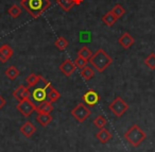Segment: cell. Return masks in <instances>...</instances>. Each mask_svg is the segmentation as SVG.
<instances>
[{"label": "cell", "mask_w": 155, "mask_h": 152, "mask_svg": "<svg viewBox=\"0 0 155 152\" xmlns=\"http://www.w3.org/2000/svg\"><path fill=\"white\" fill-rule=\"evenodd\" d=\"M51 5L50 0H25L21 1V7L33 18H38Z\"/></svg>", "instance_id": "obj_1"}, {"label": "cell", "mask_w": 155, "mask_h": 152, "mask_svg": "<svg viewBox=\"0 0 155 152\" xmlns=\"http://www.w3.org/2000/svg\"><path fill=\"white\" fill-rule=\"evenodd\" d=\"M88 62L91 63V66L95 67V69L97 71L103 73L113 63V59L103 49H98L95 53H93V56L88 60Z\"/></svg>", "instance_id": "obj_2"}, {"label": "cell", "mask_w": 155, "mask_h": 152, "mask_svg": "<svg viewBox=\"0 0 155 152\" xmlns=\"http://www.w3.org/2000/svg\"><path fill=\"white\" fill-rule=\"evenodd\" d=\"M33 87L34 88L31 92V97H32L33 101L41 103L48 100V93L52 88V85L49 81H47L44 77H41L39 82Z\"/></svg>", "instance_id": "obj_3"}, {"label": "cell", "mask_w": 155, "mask_h": 152, "mask_svg": "<svg viewBox=\"0 0 155 152\" xmlns=\"http://www.w3.org/2000/svg\"><path fill=\"white\" fill-rule=\"evenodd\" d=\"M146 132H143L142 129L137 124L132 126L124 134V138L127 139V141H129L130 145L134 146V147H138L146 139Z\"/></svg>", "instance_id": "obj_4"}, {"label": "cell", "mask_w": 155, "mask_h": 152, "mask_svg": "<svg viewBox=\"0 0 155 152\" xmlns=\"http://www.w3.org/2000/svg\"><path fill=\"white\" fill-rule=\"evenodd\" d=\"M71 115L78 122H84L91 115V111L84 103H79L77 106L71 110Z\"/></svg>", "instance_id": "obj_5"}, {"label": "cell", "mask_w": 155, "mask_h": 152, "mask_svg": "<svg viewBox=\"0 0 155 152\" xmlns=\"http://www.w3.org/2000/svg\"><path fill=\"white\" fill-rule=\"evenodd\" d=\"M108 109H110V111H112L114 113V115L116 117H121L129 110V104L121 97H116L114 99V101L112 103H110Z\"/></svg>", "instance_id": "obj_6"}, {"label": "cell", "mask_w": 155, "mask_h": 152, "mask_svg": "<svg viewBox=\"0 0 155 152\" xmlns=\"http://www.w3.org/2000/svg\"><path fill=\"white\" fill-rule=\"evenodd\" d=\"M36 106L35 103L31 100L30 98H25L22 100L18 101V104L16 105V109L25 116V117H29L32 115L34 112H36Z\"/></svg>", "instance_id": "obj_7"}, {"label": "cell", "mask_w": 155, "mask_h": 152, "mask_svg": "<svg viewBox=\"0 0 155 152\" xmlns=\"http://www.w3.org/2000/svg\"><path fill=\"white\" fill-rule=\"evenodd\" d=\"M82 99L85 105H87V106H89V107H94V106H96V105L98 104V102L100 101V96L96 90H88L83 95Z\"/></svg>", "instance_id": "obj_8"}, {"label": "cell", "mask_w": 155, "mask_h": 152, "mask_svg": "<svg viewBox=\"0 0 155 152\" xmlns=\"http://www.w3.org/2000/svg\"><path fill=\"white\" fill-rule=\"evenodd\" d=\"M58 69H60V70L62 71L66 77H70V76L75 71L77 67H75L74 63H73L72 61H70L69 59H67V60H65L64 62L60 65Z\"/></svg>", "instance_id": "obj_9"}, {"label": "cell", "mask_w": 155, "mask_h": 152, "mask_svg": "<svg viewBox=\"0 0 155 152\" xmlns=\"http://www.w3.org/2000/svg\"><path fill=\"white\" fill-rule=\"evenodd\" d=\"M14 56V50L12 49V47H10V45L5 44L0 47V62L5 64L12 56Z\"/></svg>", "instance_id": "obj_10"}, {"label": "cell", "mask_w": 155, "mask_h": 152, "mask_svg": "<svg viewBox=\"0 0 155 152\" xmlns=\"http://www.w3.org/2000/svg\"><path fill=\"white\" fill-rule=\"evenodd\" d=\"M13 96L15 97V99H17L18 101H20L25 98H30L31 92L29 90L28 86L20 85L13 92Z\"/></svg>", "instance_id": "obj_11"}, {"label": "cell", "mask_w": 155, "mask_h": 152, "mask_svg": "<svg viewBox=\"0 0 155 152\" xmlns=\"http://www.w3.org/2000/svg\"><path fill=\"white\" fill-rule=\"evenodd\" d=\"M118 43L120 44L124 49H129V48H131L132 46L135 44V39H134V37L132 36L131 34H129V33H123V34L119 37Z\"/></svg>", "instance_id": "obj_12"}, {"label": "cell", "mask_w": 155, "mask_h": 152, "mask_svg": "<svg viewBox=\"0 0 155 152\" xmlns=\"http://www.w3.org/2000/svg\"><path fill=\"white\" fill-rule=\"evenodd\" d=\"M19 131L21 132L22 135L26 137H31L35 132H36V128L31 121H26L21 127H20Z\"/></svg>", "instance_id": "obj_13"}, {"label": "cell", "mask_w": 155, "mask_h": 152, "mask_svg": "<svg viewBox=\"0 0 155 152\" xmlns=\"http://www.w3.org/2000/svg\"><path fill=\"white\" fill-rule=\"evenodd\" d=\"M53 111V105L50 101H44V102L39 103L36 106V112L37 113H47V114H51Z\"/></svg>", "instance_id": "obj_14"}, {"label": "cell", "mask_w": 155, "mask_h": 152, "mask_svg": "<svg viewBox=\"0 0 155 152\" xmlns=\"http://www.w3.org/2000/svg\"><path fill=\"white\" fill-rule=\"evenodd\" d=\"M96 137H97V138L99 139L100 143L106 144L108 140H110V138H112V134H110V131H108L107 129L102 128V129H100L99 132H98L97 134H96Z\"/></svg>", "instance_id": "obj_15"}, {"label": "cell", "mask_w": 155, "mask_h": 152, "mask_svg": "<svg viewBox=\"0 0 155 152\" xmlns=\"http://www.w3.org/2000/svg\"><path fill=\"white\" fill-rule=\"evenodd\" d=\"M36 120L41 126L47 127L52 121V116L51 114H47V113H37Z\"/></svg>", "instance_id": "obj_16"}, {"label": "cell", "mask_w": 155, "mask_h": 152, "mask_svg": "<svg viewBox=\"0 0 155 152\" xmlns=\"http://www.w3.org/2000/svg\"><path fill=\"white\" fill-rule=\"evenodd\" d=\"M5 73V77H7L8 79L11 80V81H14V80L17 79V77L19 76L20 73H19V70H18L17 67L12 65V66L8 67Z\"/></svg>", "instance_id": "obj_17"}, {"label": "cell", "mask_w": 155, "mask_h": 152, "mask_svg": "<svg viewBox=\"0 0 155 152\" xmlns=\"http://www.w3.org/2000/svg\"><path fill=\"white\" fill-rule=\"evenodd\" d=\"M101 20L106 25L107 27H113L117 22V18L115 17V15L112 13V12H107L106 14H104L101 17Z\"/></svg>", "instance_id": "obj_18"}, {"label": "cell", "mask_w": 155, "mask_h": 152, "mask_svg": "<svg viewBox=\"0 0 155 152\" xmlns=\"http://www.w3.org/2000/svg\"><path fill=\"white\" fill-rule=\"evenodd\" d=\"M56 3L64 12H69L74 5L73 0H56Z\"/></svg>", "instance_id": "obj_19"}, {"label": "cell", "mask_w": 155, "mask_h": 152, "mask_svg": "<svg viewBox=\"0 0 155 152\" xmlns=\"http://www.w3.org/2000/svg\"><path fill=\"white\" fill-rule=\"evenodd\" d=\"M81 77L83 78V80L85 81H89L95 77V71L91 67L89 66H85L84 68H82L81 70Z\"/></svg>", "instance_id": "obj_20"}, {"label": "cell", "mask_w": 155, "mask_h": 152, "mask_svg": "<svg viewBox=\"0 0 155 152\" xmlns=\"http://www.w3.org/2000/svg\"><path fill=\"white\" fill-rule=\"evenodd\" d=\"M21 12H22V9L18 5H11V7L9 8V10H8V13H9L10 16H11L12 18H14V19L18 18V16L21 15Z\"/></svg>", "instance_id": "obj_21"}, {"label": "cell", "mask_w": 155, "mask_h": 152, "mask_svg": "<svg viewBox=\"0 0 155 152\" xmlns=\"http://www.w3.org/2000/svg\"><path fill=\"white\" fill-rule=\"evenodd\" d=\"M41 76L39 75H35V73H30L29 75V77H27L26 81H27V84H28V87H33V86H35L37 83L39 82V80H41Z\"/></svg>", "instance_id": "obj_22"}, {"label": "cell", "mask_w": 155, "mask_h": 152, "mask_svg": "<svg viewBox=\"0 0 155 152\" xmlns=\"http://www.w3.org/2000/svg\"><path fill=\"white\" fill-rule=\"evenodd\" d=\"M54 45H55V47L58 48L60 51H64V50L68 47V41H67L65 37L60 36L56 39L55 42H54Z\"/></svg>", "instance_id": "obj_23"}, {"label": "cell", "mask_w": 155, "mask_h": 152, "mask_svg": "<svg viewBox=\"0 0 155 152\" xmlns=\"http://www.w3.org/2000/svg\"><path fill=\"white\" fill-rule=\"evenodd\" d=\"M110 12L114 14L115 17H116L117 19H119V18H121L125 14V9L122 7V5L118 3V5H116L112 10H110Z\"/></svg>", "instance_id": "obj_24"}, {"label": "cell", "mask_w": 155, "mask_h": 152, "mask_svg": "<svg viewBox=\"0 0 155 152\" xmlns=\"http://www.w3.org/2000/svg\"><path fill=\"white\" fill-rule=\"evenodd\" d=\"M93 122H94V124L97 127V128L102 129V128H104V127L106 126V123H107V120H106V118L104 117V116L99 115V116H97L95 119H94Z\"/></svg>", "instance_id": "obj_25"}, {"label": "cell", "mask_w": 155, "mask_h": 152, "mask_svg": "<svg viewBox=\"0 0 155 152\" xmlns=\"http://www.w3.org/2000/svg\"><path fill=\"white\" fill-rule=\"evenodd\" d=\"M78 56H82V58L86 59V60H89V59L91 58V56H93V52H91V50L89 49L88 47L83 46V47L79 50V52H78Z\"/></svg>", "instance_id": "obj_26"}, {"label": "cell", "mask_w": 155, "mask_h": 152, "mask_svg": "<svg viewBox=\"0 0 155 152\" xmlns=\"http://www.w3.org/2000/svg\"><path fill=\"white\" fill-rule=\"evenodd\" d=\"M60 97L61 94L54 87H52L48 93V101H50V102H55L60 99Z\"/></svg>", "instance_id": "obj_27"}, {"label": "cell", "mask_w": 155, "mask_h": 152, "mask_svg": "<svg viewBox=\"0 0 155 152\" xmlns=\"http://www.w3.org/2000/svg\"><path fill=\"white\" fill-rule=\"evenodd\" d=\"M73 63H74V65H75V67H77V68L82 69V68H84L85 66H87L88 60H86V59L82 58V56H78V58L75 59Z\"/></svg>", "instance_id": "obj_28"}, {"label": "cell", "mask_w": 155, "mask_h": 152, "mask_svg": "<svg viewBox=\"0 0 155 152\" xmlns=\"http://www.w3.org/2000/svg\"><path fill=\"white\" fill-rule=\"evenodd\" d=\"M144 64L150 69L154 70L155 69V53H151L149 56H147L146 60H144Z\"/></svg>", "instance_id": "obj_29"}, {"label": "cell", "mask_w": 155, "mask_h": 152, "mask_svg": "<svg viewBox=\"0 0 155 152\" xmlns=\"http://www.w3.org/2000/svg\"><path fill=\"white\" fill-rule=\"evenodd\" d=\"M5 99L3 98L2 96H1V95H0V110L2 109L3 106H5Z\"/></svg>", "instance_id": "obj_30"}, {"label": "cell", "mask_w": 155, "mask_h": 152, "mask_svg": "<svg viewBox=\"0 0 155 152\" xmlns=\"http://www.w3.org/2000/svg\"><path fill=\"white\" fill-rule=\"evenodd\" d=\"M83 1H84V0H73V3H74V5H80Z\"/></svg>", "instance_id": "obj_31"}, {"label": "cell", "mask_w": 155, "mask_h": 152, "mask_svg": "<svg viewBox=\"0 0 155 152\" xmlns=\"http://www.w3.org/2000/svg\"><path fill=\"white\" fill-rule=\"evenodd\" d=\"M21 1H25V0H20V2H21Z\"/></svg>", "instance_id": "obj_32"}]
</instances>
